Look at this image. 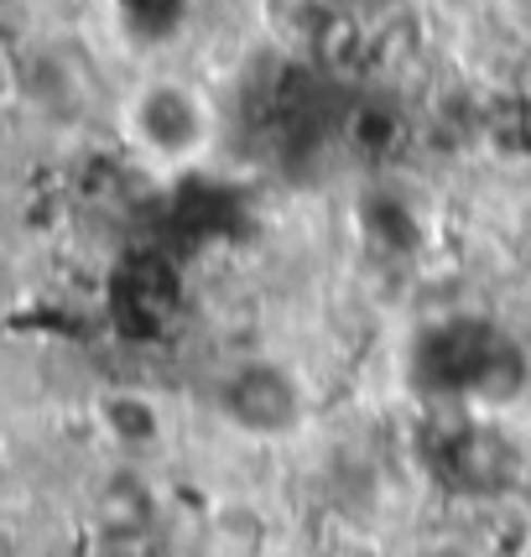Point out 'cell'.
<instances>
[{
    "instance_id": "6da1fadb",
    "label": "cell",
    "mask_w": 531,
    "mask_h": 557,
    "mask_svg": "<svg viewBox=\"0 0 531 557\" xmlns=\"http://www.w3.org/2000/svg\"><path fill=\"white\" fill-rule=\"evenodd\" d=\"M125 136L162 168H183L214 141V110L183 78H151L125 104Z\"/></svg>"
},
{
    "instance_id": "7a4b0ae2",
    "label": "cell",
    "mask_w": 531,
    "mask_h": 557,
    "mask_svg": "<svg viewBox=\"0 0 531 557\" xmlns=\"http://www.w3.org/2000/svg\"><path fill=\"white\" fill-rule=\"evenodd\" d=\"M224 417L250 437H282L302 422V396H297V381L276 364H245L224 381V396H219Z\"/></svg>"
},
{
    "instance_id": "3957f363",
    "label": "cell",
    "mask_w": 531,
    "mask_h": 557,
    "mask_svg": "<svg viewBox=\"0 0 531 557\" xmlns=\"http://www.w3.org/2000/svg\"><path fill=\"white\" fill-rule=\"evenodd\" d=\"M104 428H110V437H121V443H131V448H146V443H157L162 437V412L146 401V396H136V391H121V396H104Z\"/></svg>"
},
{
    "instance_id": "277c9868",
    "label": "cell",
    "mask_w": 531,
    "mask_h": 557,
    "mask_svg": "<svg viewBox=\"0 0 531 557\" xmlns=\"http://www.w3.org/2000/svg\"><path fill=\"white\" fill-rule=\"evenodd\" d=\"M16 95H22V73H16V63H11V52L0 48V104H11Z\"/></svg>"
},
{
    "instance_id": "5b68a950",
    "label": "cell",
    "mask_w": 531,
    "mask_h": 557,
    "mask_svg": "<svg viewBox=\"0 0 531 557\" xmlns=\"http://www.w3.org/2000/svg\"><path fill=\"white\" fill-rule=\"evenodd\" d=\"M411 557H464V553H448V547H422V553H411Z\"/></svg>"
},
{
    "instance_id": "8992f818",
    "label": "cell",
    "mask_w": 531,
    "mask_h": 557,
    "mask_svg": "<svg viewBox=\"0 0 531 557\" xmlns=\"http://www.w3.org/2000/svg\"><path fill=\"white\" fill-rule=\"evenodd\" d=\"M271 557H308V553H271Z\"/></svg>"
}]
</instances>
